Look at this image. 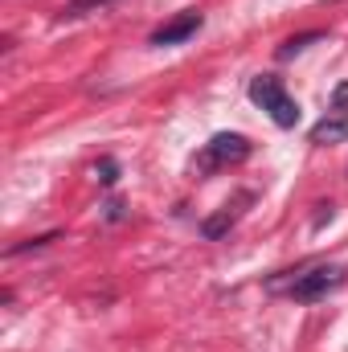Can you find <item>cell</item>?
<instances>
[{
    "label": "cell",
    "instance_id": "obj_3",
    "mask_svg": "<svg viewBox=\"0 0 348 352\" xmlns=\"http://www.w3.org/2000/svg\"><path fill=\"white\" fill-rule=\"evenodd\" d=\"M246 156H250V140H246V135H238V131H217V135L205 144V152H201L197 168L213 173V168H230V164H242Z\"/></svg>",
    "mask_w": 348,
    "mask_h": 352
},
{
    "label": "cell",
    "instance_id": "obj_9",
    "mask_svg": "<svg viewBox=\"0 0 348 352\" xmlns=\"http://www.w3.org/2000/svg\"><path fill=\"white\" fill-rule=\"evenodd\" d=\"M107 217L119 221V217H123V201H107Z\"/></svg>",
    "mask_w": 348,
    "mask_h": 352
},
{
    "label": "cell",
    "instance_id": "obj_2",
    "mask_svg": "<svg viewBox=\"0 0 348 352\" xmlns=\"http://www.w3.org/2000/svg\"><path fill=\"white\" fill-rule=\"evenodd\" d=\"M336 287H345V266H307V270H295L291 274V283H287V295L295 299V303H316V299H324V295H332Z\"/></svg>",
    "mask_w": 348,
    "mask_h": 352
},
{
    "label": "cell",
    "instance_id": "obj_5",
    "mask_svg": "<svg viewBox=\"0 0 348 352\" xmlns=\"http://www.w3.org/2000/svg\"><path fill=\"white\" fill-rule=\"evenodd\" d=\"M307 135H312V144H345L348 140V115H324Z\"/></svg>",
    "mask_w": 348,
    "mask_h": 352
},
{
    "label": "cell",
    "instance_id": "obj_6",
    "mask_svg": "<svg viewBox=\"0 0 348 352\" xmlns=\"http://www.w3.org/2000/svg\"><path fill=\"white\" fill-rule=\"evenodd\" d=\"M316 41H324V33H320V29L299 33V37H287V41L279 45V62H291L295 54H303V50H307V45H316Z\"/></svg>",
    "mask_w": 348,
    "mask_h": 352
},
{
    "label": "cell",
    "instance_id": "obj_10",
    "mask_svg": "<svg viewBox=\"0 0 348 352\" xmlns=\"http://www.w3.org/2000/svg\"><path fill=\"white\" fill-rule=\"evenodd\" d=\"M345 102H348V82L345 87H336V107H345Z\"/></svg>",
    "mask_w": 348,
    "mask_h": 352
},
{
    "label": "cell",
    "instance_id": "obj_4",
    "mask_svg": "<svg viewBox=\"0 0 348 352\" xmlns=\"http://www.w3.org/2000/svg\"><path fill=\"white\" fill-rule=\"evenodd\" d=\"M201 25H205V16H201L197 8H184L180 16H173L168 25H160V29L152 33V45H160V50H164V45H180V41H188Z\"/></svg>",
    "mask_w": 348,
    "mask_h": 352
},
{
    "label": "cell",
    "instance_id": "obj_11",
    "mask_svg": "<svg viewBox=\"0 0 348 352\" xmlns=\"http://www.w3.org/2000/svg\"><path fill=\"white\" fill-rule=\"evenodd\" d=\"M87 4H107V0H74V8H87Z\"/></svg>",
    "mask_w": 348,
    "mask_h": 352
},
{
    "label": "cell",
    "instance_id": "obj_8",
    "mask_svg": "<svg viewBox=\"0 0 348 352\" xmlns=\"http://www.w3.org/2000/svg\"><path fill=\"white\" fill-rule=\"evenodd\" d=\"M94 176H98V184H107V188H111V184L119 180V164H115V160H98Z\"/></svg>",
    "mask_w": 348,
    "mask_h": 352
},
{
    "label": "cell",
    "instance_id": "obj_1",
    "mask_svg": "<svg viewBox=\"0 0 348 352\" xmlns=\"http://www.w3.org/2000/svg\"><path fill=\"white\" fill-rule=\"evenodd\" d=\"M250 102H259L262 111L270 115L274 127H295V123H299V102L283 90L279 78H270V74L250 78Z\"/></svg>",
    "mask_w": 348,
    "mask_h": 352
},
{
    "label": "cell",
    "instance_id": "obj_7",
    "mask_svg": "<svg viewBox=\"0 0 348 352\" xmlns=\"http://www.w3.org/2000/svg\"><path fill=\"white\" fill-rule=\"evenodd\" d=\"M230 226H234V213H230V205H226V209H221L217 217H209V221L201 226V234H205V238H221V234H226Z\"/></svg>",
    "mask_w": 348,
    "mask_h": 352
}]
</instances>
